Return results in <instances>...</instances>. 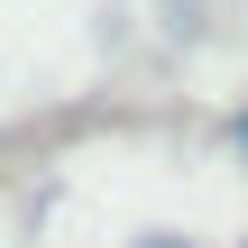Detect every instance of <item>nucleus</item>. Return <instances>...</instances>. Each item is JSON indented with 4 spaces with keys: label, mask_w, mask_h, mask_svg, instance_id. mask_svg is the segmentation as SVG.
<instances>
[{
    "label": "nucleus",
    "mask_w": 248,
    "mask_h": 248,
    "mask_svg": "<svg viewBox=\"0 0 248 248\" xmlns=\"http://www.w3.org/2000/svg\"><path fill=\"white\" fill-rule=\"evenodd\" d=\"M239 147H248V120H239Z\"/></svg>",
    "instance_id": "obj_2"
},
{
    "label": "nucleus",
    "mask_w": 248,
    "mask_h": 248,
    "mask_svg": "<svg viewBox=\"0 0 248 248\" xmlns=\"http://www.w3.org/2000/svg\"><path fill=\"white\" fill-rule=\"evenodd\" d=\"M156 248H184V239H156Z\"/></svg>",
    "instance_id": "obj_1"
}]
</instances>
